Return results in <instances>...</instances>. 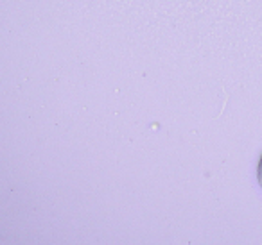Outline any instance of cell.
<instances>
[{
	"instance_id": "cell-1",
	"label": "cell",
	"mask_w": 262,
	"mask_h": 245,
	"mask_svg": "<svg viewBox=\"0 0 262 245\" xmlns=\"http://www.w3.org/2000/svg\"><path fill=\"white\" fill-rule=\"evenodd\" d=\"M257 179H258V184L262 188V156H260V161H258V166H257Z\"/></svg>"
}]
</instances>
